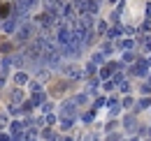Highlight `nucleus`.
<instances>
[{
	"mask_svg": "<svg viewBox=\"0 0 151 141\" xmlns=\"http://www.w3.org/2000/svg\"><path fill=\"white\" fill-rule=\"evenodd\" d=\"M75 9L79 14H81V12L95 14V12H98V2H95V0H75Z\"/></svg>",
	"mask_w": 151,
	"mask_h": 141,
	"instance_id": "obj_1",
	"label": "nucleus"
},
{
	"mask_svg": "<svg viewBox=\"0 0 151 141\" xmlns=\"http://www.w3.org/2000/svg\"><path fill=\"white\" fill-rule=\"evenodd\" d=\"M30 37H33V26H21L19 33H17V39L23 42V39H30Z\"/></svg>",
	"mask_w": 151,
	"mask_h": 141,
	"instance_id": "obj_2",
	"label": "nucleus"
},
{
	"mask_svg": "<svg viewBox=\"0 0 151 141\" xmlns=\"http://www.w3.org/2000/svg\"><path fill=\"white\" fill-rule=\"evenodd\" d=\"M63 72H65V76H70V79H79V76H81L79 65H68V67H63Z\"/></svg>",
	"mask_w": 151,
	"mask_h": 141,
	"instance_id": "obj_3",
	"label": "nucleus"
},
{
	"mask_svg": "<svg viewBox=\"0 0 151 141\" xmlns=\"http://www.w3.org/2000/svg\"><path fill=\"white\" fill-rule=\"evenodd\" d=\"M2 28H5L7 33H14V30H17V21H14V19H7V21L2 23Z\"/></svg>",
	"mask_w": 151,
	"mask_h": 141,
	"instance_id": "obj_4",
	"label": "nucleus"
},
{
	"mask_svg": "<svg viewBox=\"0 0 151 141\" xmlns=\"http://www.w3.org/2000/svg\"><path fill=\"white\" fill-rule=\"evenodd\" d=\"M21 97H23V95H21V90H14V93H12V102H14V104H19Z\"/></svg>",
	"mask_w": 151,
	"mask_h": 141,
	"instance_id": "obj_5",
	"label": "nucleus"
},
{
	"mask_svg": "<svg viewBox=\"0 0 151 141\" xmlns=\"http://www.w3.org/2000/svg\"><path fill=\"white\" fill-rule=\"evenodd\" d=\"M26 81H28V76H26L23 72H19V74H17V83H19V86H23Z\"/></svg>",
	"mask_w": 151,
	"mask_h": 141,
	"instance_id": "obj_6",
	"label": "nucleus"
},
{
	"mask_svg": "<svg viewBox=\"0 0 151 141\" xmlns=\"http://www.w3.org/2000/svg\"><path fill=\"white\" fill-rule=\"evenodd\" d=\"M105 30H107V23L100 21V23H98V33H105Z\"/></svg>",
	"mask_w": 151,
	"mask_h": 141,
	"instance_id": "obj_7",
	"label": "nucleus"
},
{
	"mask_svg": "<svg viewBox=\"0 0 151 141\" xmlns=\"http://www.w3.org/2000/svg\"><path fill=\"white\" fill-rule=\"evenodd\" d=\"M132 44H135L132 39H126V42H123V49H132Z\"/></svg>",
	"mask_w": 151,
	"mask_h": 141,
	"instance_id": "obj_8",
	"label": "nucleus"
},
{
	"mask_svg": "<svg viewBox=\"0 0 151 141\" xmlns=\"http://www.w3.org/2000/svg\"><path fill=\"white\" fill-rule=\"evenodd\" d=\"M5 125H7V118H5V116H0V130H2Z\"/></svg>",
	"mask_w": 151,
	"mask_h": 141,
	"instance_id": "obj_9",
	"label": "nucleus"
},
{
	"mask_svg": "<svg viewBox=\"0 0 151 141\" xmlns=\"http://www.w3.org/2000/svg\"><path fill=\"white\" fill-rule=\"evenodd\" d=\"M0 141H9V139H7V134H0Z\"/></svg>",
	"mask_w": 151,
	"mask_h": 141,
	"instance_id": "obj_10",
	"label": "nucleus"
}]
</instances>
